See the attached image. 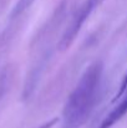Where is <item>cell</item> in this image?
I'll list each match as a JSON object with an SVG mask.
<instances>
[{"mask_svg":"<svg viewBox=\"0 0 127 128\" xmlns=\"http://www.w3.org/2000/svg\"><path fill=\"white\" fill-rule=\"evenodd\" d=\"M116 101H118V103L106 116L100 128H111V126H113L117 121H120L122 116L127 112V74L123 77V81L121 82V86L113 98V102Z\"/></svg>","mask_w":127,"mask_h":128,"instance_id":"3957f363","label":"cell"},{"mask_svg":"<svg viewBox=\"0 0 127 128\" xmlns=\"http://www.w3.org/2000/svg\"><path fill=\"white\" fill-rule=\"evenodd\" d=\"M98 4V0H86L82 6L77 10V12L74 15L69 28L66 29L62 39H61V42H60V47L64 50V48H67L70 46V44L74 41L75 36L77 35V32L80 31L82 24L85 22V20L88 18V15L91 14V11L95 9V6Z\"/></svg>","mask_w":127,"mask_h":128,"instance_id":"7a4b0ae2","label":"cell"},{"mask_svg":"<svg viewBox=\"0 0 127 128\" xmlns=\"http://www.w3.org/2000/svg\"><path fill=\"white\" fill-rule=\"evenodd\" d=\"M102 71V64L93 62L81 75L65 103L62 128H80L87 122L100 94Z\"/></svg>","mask_w":127,"mask_h":128,"instance_id":"6da1fadb","label":"cell"}]
</instances>
